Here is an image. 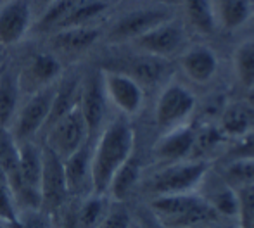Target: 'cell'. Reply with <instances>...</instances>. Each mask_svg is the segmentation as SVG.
I'll return each mask as SVG.
<instances>
[{
	"label": "cell",
	"mask_w": 254,
	"mask_h": 228,
	"mask_svg": "<svg viewBox=\"0 0 254 228\" xmlns=\"http://www.w3.org/2000/svg\"><path fill=\"white\" fill-rule=\"evenodd\" d=\"M135 152V130L125 117L109 121L92 142V187L106 194L114 173Z\"/></svg>",
	"instance_id": "obj_1"
},
{
	"label": "cell",
	"mask_w": 254,
	"mask_h": 228,
	"mask_svg": "<svg viewBox=\"0 0 254 228\" xmlns=\"http://www.w3.org/2000/svg\"><path fill=\"white\" fill-rule=\"evenodd\" d=\"M56 88L57 83L49 85V87L42 88V90H37L33 94L26 95L24 102L19 104L16 116H14L12 123L9 126V131L16 138L17 144L19 142L37 140L42 135L52 111Z\"/></svg>",
	"instance_id": "obj_2"
},
{
	"label": "cell",
	"mask_w": 254,
	"mask_h": 228,
	"mask_svg": "<svg viewBox=\"0 0 254 228\" xmlns=\"http://www.w3.org/2000/svg\"><path fill=\"white\" fill-rule=\"evenodd\" d=\"M209 163L204 159H190V161L170 163L154 173L147 183V190L156 195H173V194H189L204 180Z\"/></svg>",
	"instance_id": "obj_3"
},
{
	"label": "cell",
	"mask_w": 254,
	"mask_h": 228,
	"mask_svg": "<svg viewBox=\"0 0 254 228\" xmlns=\"http://www.w3.org/2000/svg\"><path fill=\"white\" fill-rule=\"evenodd\" d=\"M88 142L90 138H88L87 123H85L80 108L76 106L69 113L54 121L44 131V144L42 145L49 147L54 154H57L64 161Z\"/></svg>",
	"instance_id": "obj_4"
},
{
	"label": "cell",
	"mask_w": 254,
	"mask_h": 228,
	"mask_svg": "<svg viewBox=\"0 0 254 228\" xmlns=\"http://www.w3.org/2000/svg\"><path fill=\"white\" fill-rule=\"evenodd\" d=\"M42 178H40V209L47 215L61 209L69 199L64 174V163L57 154H54L49 147L42 145Z\"/></svg>",
	"instance_id": "obj_5"
},
{
	"label": "cell",
	"mask_w": 254,
	"mask_h": 228,
	"mask_svg": "<svg viewBox=\"0 0 254 228\" xmlns=\"http://www.w3.org/2000/svg\"><path fill=\"white\" fill-rule=\"evenodd\" d=\"M107 97L102 85L101 71H92L85 74L81 80V94H80V108L83 119L88 128V138L94 142L101 130L106 126V114H107Z\"/></svg>",
	"instance_id": "obj_6"
},
{
	"label": "cell",
	"mask_w": 254,
	"mask_h": 228,
	"mask_svg": "<svg viewBox=\"0 0 254 228\" xmlns=\"http://www.w3.org/2000/svg\"><path fill=\"white\" fill-rule=\"evenodd\" d=\"M195 97L189 88L180 83H170L161 92L156 104V124L163 131L184 124V121L194 113Z\"/></svg>",
	"instance_id": "obj_7"
},
{
	"label": "cell",
	"mask_w": 254,
	"mask_h": 228,
	"mask_svg": "<svg viewBox=\"0 0 254 228\" xmlns=\"http://www.w3.org/2000/svg\"><path fill=\"white\" fill-rule=\"evenodd\" d=\"M101 73L104 92L109 104H113L125 116H133L140 111L144 104V88L135 78L123 71L104 69Z\"/></svg>",
	"instance_id": "obj_8"
},
{
	"label": "cell",
	"mask_w": 254,
	"mask_h": 228,
	"mask_svg": "<svg viewBox=\"0 0 254 228\" xmlns=\"http://www.w3.org/2000/svg\"><path fill=\"white\" fill-rule=\"evenodd\" d=\"M61 76H63V64L57 56L51 52H38L31 56L23 69L17 73V81L21 94L30 95L49 85L57 83Z\"/></svg>",
	"instance_id": "obj_9"
},
{
	"label": "cell",
	"mask_w": 254,
	"mask_h": 228,
	"mask_svg": "<svg viewBox=\"0 0 254 228\" xmlns=\"http://www.w3.org/2000/svg\"><path fill=\"white\" fill-rule=\"evenodd\" d=\"M33 24L30 0H5L0 7V45L10 47L24 38Z\"/></svg>",
	"instance_id": "obj_10"
},
{
	"label": "cell",
	"mask_w": 254,
	"mask_h": 228,
	"mask_svg": "<svg viewBox=\"0 0 254 228\" xmlns=\"http://www.w3.org/2000/svg\"><path fill=\"white\" fill-rule=\"evenodd\" d=\"M64 174L69 197L83 199L94 194L92 187V142L78 149L74 154L64 159Z\"/></svg>",
	"instance_id": "obj_11"
},
{
	"label": "cell",
	"mask_w": 254,
	"mask_h": 228,
	"mask_svg": "<svg viewBox=\"0 0 254 228\" xmlns=\"http://www.w3.org/2000/svg\"><path fill=\"white\" fill-rule=\"evenodd\" d=\"M170 14L166 9H140L127 14L111 28V40H135L140 35L151 31L152 28L166 23Z\"/></svg>",
	"instance_id": "obj_12"
},
{
	"label": "cell",
	"mask_w": 254,
	"mask_h": 228,
	"mask_svg": "<svg viewBox=\"0 0 254 228\" xmlns=\"http://www.w3.org/2000/svg\"><path fill=\"white\" fill-rule=\"evenodd\" d=\"M182 40H184V33H182L180 26L166 21V23L152 28L147 33L140 35L133 42L144 54L163 59V57L173 54L182 45Z\"/></svg>",
	"instance_id": "obj_13"
},
{
	"label": "cell",
	"mask_w": 254,
	"mask_h": 228,
	"mask_svg": "<svg viewBox=\"0 0 254 228\" xmlns=\"http://www.w3.org/2000/svg\"><path fill=\"white\" fill-rule=\"evenodd\" d=\"M194 135L195 128H192L190 124H180L177 128H171L164 131L163 138L157 142V145L154 147V154L164 163L185 161V158L192 156Z\"/></svg>",
	"instance_id": "obj_14"
},
{
	"label": "cell",
	"mask_w": 254,
	"mask_h": 228,
	"mask_svg": "<svg viewBox=\"0 0 254 228\" xmlns=\"http://www.w3.org/2000/svg\"><path fill=\"white\" fill-rule=\"evenodd\" d=\"M180 66L184 73L195 83H207L218 71V59L207 47H192L182 56Z\"/></svg>",
	"instance_id": "obj_15"
},
{
	"label": "cell",
	"mask_w": 254,
	"mask_h": 228,
	"mask_svg": "<svg viewBox=\"0 0 254 228\" xmlns=\"http://www.w3.org/2000/svg\"><path fill=\"white\" fill-rule=\"evenodd\" d=\"M99 40V30L90 24L74 26L56 31L52 37V45L63 54H80L90 49Z\"/></svg>",
	"instance_id": "obj_16"
},
{
	"label": "cell",
	"mask_w": 254,
	"mask_h": 228,
	"mask_svg": "<svg viewBox=\"0 0 254 228\" xmlns=\"http://www.w3.org/2000/svg\"><path fill=\"white\" fill-rule=\"evenodd\" d=\"M140 173H142L140 161H138V158L133 152L128 158V161L114 173L106 195L114 202H123L133 192V188L137 187L138 180H140Z\"/></svg>",
	"instance_id": "obj_17"
},
{
	"label": "cell",
	"mask_w": 254,
	"mask_h": 228,
	"mask_svg": "<svg viewBox=\"0 0 254 228\" xmlns=\"http://www.w3.org/2000/svg\"><path fill=\"white\" fill-rule=\"evenodd\" d=\"M21 88L17 81V73L5 69L0 74V128L9 130L16 111L21 104Z\"/></svg>",
	"instance_id": "obj_18"
},
{
	"label": "cell",
	"mask_w": 254,
	"mask_h": 228,
	"mask_svg": "<svg viewBox=\"0 0 254 228\" xmlns=\"http://www.w3.org/2000/svg\"><path fill=\"white\" fill-rule=\"evenodd\" d=\"M106 194H88L76 206V222L80 228H99L111 206Z\"/></svg>",
	"instance_id": "obj_19"
},
{
	"label": "cell",
	"mask_w": 254,
	"mask_h": 228,
	"mask_svg": "<svg viewBox=\"0 0 254 228\" xmlns=\"http://www.w3.org/2000/svg\"><path fill=\"white\" fill-rule=\"evenodd\" d=\"M83 0H56L42 10L37 26L45 31H57Z\"/></svg>",
	"instance_id": "obj_20"
},
{
	"label": "cell",
	"mask_w": 254,
	"mask_h": 228,
	"mask_svg": "<svg viewBox=\"0 0 254 228\" xmlns=\"http://www.w3.org/2000/svg\"><path fill=\"white\" fill-rule=\"evenodd\" d=\"M220 131L227 137L239 138L248 130H251V116L242 106L232 104L227 106L220 113Z\"/></svg>",
	"instance_id": "obj_21"
},
{
	"label": "cell",
	"mask_w": 254,
	"mask_h": 228,
	"mask_svg": "<svg viewBox=\"0 0 254 228\" xmlns=\"http://www.w3.org/2000/svg\"><path fill=\"white\" fill-rule=\"evenodd\" d=\"M185 10L192 26L201 33H213L214 30V10L209 0H184Z\"/></svg>",
	"instance_id": "obj_22"
},
{
	"label": "cell",
	"mask_w": 254,
	"mask_h": 228,
	"mask_svg": "<svg viewBox=\"0 0 254 228\" xmlns=\"http://www.w3.org/2000/svg\"><path fill=\"white\" fill-rule=\"evenodd\" d=\"M235 74L239 81L244 87H253L254 85V40L242 42L237 47L234 56Z\"/></svg>",
	"instance_id": "obj_23"
},
{
	"label": "cell",
	"mask_w": 254,
	"mask_h": 228,
	"mask_svg": "<svg viewBox=\"0 0 254 228\" xmlns=\"http://www.w3.org/2000/svg\"><path fill=\"white\" fill-rule=\"evenodd\" d=\"M220 16L221 23L227 30H235L249 19L251 3L249 0H221Z\"/></svg>",
	"instance_id": "obj_24"
},
{
	"label": "cell",
	"mask_w": 254,
	"mask_h": 228,
	"mask_svg": "<svg viewBox=\"0 0 254 228\" xmlns=\"http://www.w3.org/2000/svg\"><path fill=\"white\" fill-rule=\"evenodd\" d=\"M163 71H164V64H163V60H161V57L145 54L144 57L135 60L130 73H127V74L135 78L140 85H144V83L151 85L159 80Z\"/></svg>",
	"instance_id": "obj_25"
},
{
	"label": "cell",
	"mask_w": 254,
	"mask_h": 228,
	"mask_svg": "<svg viewBox=\"0 0 254 228\" xmlns=\"http://www.w3.org/2000/svg\"><path fill=\"white\" fill-rule=\"evenodd\" d=\"M225 181L234 188L254 185V159H232L225 170Z\"/></svg>",
	"instance_id": "obj_26"
},
{
	"label": "cell",
	"mask_w": 254,
	"mask_h": 228,
	"mask_svg": "<svg viewBox=\"0 0 254 228\" xmlns=\"http://www.w3.org/2000/svg\"><path fill=\"white\" fill-rule=\"evenodd\" d=\"M223 218H230L235 220L237 218V209H239V202H237V192L234 187L230 185H225V187L218 188L216 192H213L211 195L204 197Z\"/></svg>",
	"instance_id": "obj_27"
},
{
	"label": "cell",
	"mask_w": 254,
	"mask_h": 228,
	"mask_svg": "<svg viewBox=\"0 0 254 228\" xmlns=\"http://www.w3.org/2000/svg\"><path fill=\"white\" fill-rule=\"evenodd\" d=\"M21 209L17 206V201L10 190L9 183L5 181L3 174L0 173V218L7 223L10 228H14L19 222Z\"/></svg>",
	"instance_id": "obj_28"
},
{
	"label": "cell",
	"mask_w": 254,
	"mask_h": 228,
	"mask_svg": "<svg viewBox=\"0 0 254 228\" xmlns=\"http://www.w3.org/2000/svg\"><path fill=\"white\" fill-rule=\"evenodd\" d=\"M237 192V227L239 228H254V185L251 187H239Z\"/></svg>",
	"instance_id": "obj_29"
},
{
	"label": "cell",
	"mask_w": 254,
	"mask_h": 228,
	"mask_svg": "<svg viewBox=\"0 0 254 228\" xmlns=\"http://www.w3.org/2000/svg\"><path fill=\"white\" fill-rule=\"evenodd\" d=\"M221 131L218 126H201V130H195L194 135V149H192V156L199 159V156L209 152L213 147H216L218 140L221 138Z\"/></svg>",
	"instance_id": "obj_30"
},
{
	"label": "cell",
	"mask_w": 254,
	"mask_h": 228,
	"mask_svg": "<svg viewBox=\"0 0 254 228\" xmlns=\"http://www.w3.org/2000/svg\"><path fill=\"white\" fill-rule=\"evenodd\" d=\"M135 225L133 216L121 202H111L106 216L99 228H131Z\"/></svg>",
	"instance_id": "obj_31"
},
{
	"label": "cell",
	"mask_w": 254,
	"mask_h": 228,
	"mask_svg": "<svg viewBox=\"0 0 254 228\" xmlns=\"http://www.w3.org/2000/svg\"><path fill=\"white\" fill-rule=\"evenodd\" d=\"M228 156H232V159H254V130H248L235 138Z\"/></svg>",
	"instance_id": "obj_32"
},
{
	"label": "cell",
	"mask_w": 254,
	"mask_h": 228,
	"mask_svg": "<svg viewBox=\"0 0 254 228\" xmlns=\"http://www.w3.org/2000/svg\"><path fill=\"white\" fill-rule=\"evenodd\" d=\"M137 227L138 228H164L151 215V211H142V213H138V223H137Z\"/></svg>",
	"instance_id": "obj_33"
},
{
	"label": "cell",
	"mask_w": 254,
	"mask_h": 228,
	"mask_svg": "<svg viewBox=\"0 0 254 228\" xmlns=\"http://www.w3.org/2000/svg\"><path fill=\"white\" fill-rule=\"evenodd\" d=\"M230 218H220V220H214V222H207L202 223V225L195 227V228H239L237 223H230Z\"/></svg>",
	"instance_id": "obj_34"
},
{
	"label": "cell",
	"mask_w": 254,
	"mask_h": 228,
	"mask_svg": "<svg viewBox=\"0 0 254 228\" xmlns=\"http://www.w3.org/2000/svg\"><path fill=\"white\" fill-rule=\"evenodd\" d=\"M246 102H248V106H251V108L254 109V85L248 88V94H246Z\"/></svg>",
	"instance_id": "obj_35"
},
{
	"label": "cell",
	"mask_w": 254,
	"mask_h": 228,
	"mask_svg": "<svg viewBox=\"0 0 254 228\" xmlns=\"http://www.w3.org/2000/svg\"><path fill=\"white\" fill-rule=\"evenodd\" d=\"M52 2H56V0H35V3H37V7H38L40 10H44L45 7H49Z\"/></svg>",
	"instance_id": "obj_36"
},
{
	"label": "cell",
	"mask_w": 254,
	"mask_h": 228,
	"mask_svg": "<svg viewBox=\"0 0 254 228\" xmlns=\"http://www.w3.org/2000/svg\"><path fill=\"white\" fill-rule=\"evenodd\" d=\"M0 228H10L9 225H7V223L5 222H3V220L2 218H0Z\"/></svg>",
	"instance_id": "obj_37"
},
{
	"label": "cell",
	"mask_w": 254,
	"mask_h": 228,
	"mask_svg": "<svg viewBox=\"0 0 254 228\" xmlns=\"http://www.w3.org/2000/svg\"><path fill=\"white\" fill-rule=\"evenodd\" d=\"M131 228H138V227H137V225H133V227H131Z\"/></svg>",
	"instance_id": "obj_38"
},
{
	"label": "cell",
	"mask_w": 254,
	"mask_h": 228,
	"mask_svg": "<svg viewBox=\"0 0 254 228\" xmlns=\"http://www.w3.org/2000/svg\"><path fill=\"white\" fill-rule=\"evenodd\" d=\"M2 2H5V0H2Z\"/></svg>",
	"instance_id": "obj_39"
}]
</instances>
